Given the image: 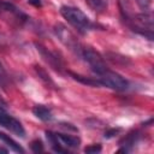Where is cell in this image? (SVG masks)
<instances>
[{"label": "cell", "instance_id": "6da1fadb", "mask_svg": "<svg viewBox=\"0 0 154 154\" xmlns=\"http://www.w3.org/2000/svg\"><path fill=\"white\" fill-rule=\"evenodd\" d=\"M60 14L64 17V19L67 20L69 24H71L78 32L87 34L89 30L93 29V23L88 18V16L81 11L77 7L73 6H61Z\"/></svg>", "mask_w": 154, "mask_h": 154}, {"label": "cell", "instance_id": "7a4b0ae2", "mask_svg": "<svg viewBox=\"0 0 154 154\" xmlns=\"http://www.w3.org/2000/svg\"><path fill=\"white\" fill-rule=\"evenodd\" d=\"M129 26L132 31L147 37L148 40H153V13L152 11H143L141 13L134 16L124 17Z\"/></svg>", "mask_w": 154, "mask_h": 154}, {"label": "cell", "instance_id": "3957f363", "mask_svg": "<svg viewBox=\"0 0 154 154\" xmlns=\"http://www.w3.org/2000/svg\"><path fill=\"white\" fill-rule=\"evenodd\" d=\"M99 82L101 83V85H105L107 88H111L113 90H118V91H123L125 89L129 88V82L123 77L120 76L119 73H117L116 71H112L109 70L108 67L102 71L101 73L96 75Z\"/></svg>", "mask_w": 154, "mask_h": 154}, {"label": "cell", "instance_id": "277c9868", "mask_svg": "<svg viewBox=\"0 0 154 154\" xmlns=\"http://www.w3.org/2000/svg\"><path fill=\"white\" fill-rule=\"evenodd\" d=\"M78 55L90 66L91 71L95 75H99V73H101L102 71H105L107 69V66L105 64V60L102 59V57L100 55V53H97L91 47L82 46L81 49H79V52H78Z\"/></svg>", "mask_w": 154, "mask_h": 154}, {"label": "cell", "instance_id": "5b68a950", "mask_svg": "<svg viewBox=\"0 0 154 154\" xmlns=\"http://www.w3.org/2000/svg\"><path fill=\"white\" fill-rule=\"evenodd\" d=\"M54 31H55V35L59 37V40H60L66 47H69L71 51H73V52H76V53L78 54V52H79V49H81V47H82L83 45L78 42V40L76 38V36H75L67 28H65V26L61 25V24H58V25H55Z\"/></svg>", "mask_w": 154, "mask_h": 154}, {"label": "cell", "instance_id": "8992f818", "mask_svg": "<svg viewBox=\"0 0 154 154\" xmlns=\"http://www.w3.org/2000/svg\"><path fill=\"white\" fill-rule=\"evenodd\" d=\"M0 125L19 137L25 136V130H24L22 123L18 119H16L14 117L10 116L1 106H0Z\"/></svg>", "mask_w": 154, "mask_h": 154}, {"label": "cell", "instance_id": "52a82bcc", "mask_svg": "<svg viewBox=\"0 0 154 154\" xmlns=\"http://www.w3.org/2000/svg\"><path fill=\"white\" fill-rule=\"evenodd\" d=\"M36 47H37V51L40 52V54L42 55L43 60H45L48 65H51L54 70L61 71V70L64 69V64H63L61 59H60L54 52H51L48 48L43 47V46L40 45V43H36Z\"/></svg>", "mask_w": 154, "mask_h": 154}, {"label": "cell", "instance_id": "ba28073f", "mask_svg": "<svg viewBox=\"0 0 154 154\" xmlns=\"http://www.w3.org/2000/svg\"><path fill=\"white\" fill-rule=\"evenodd\" d=\"M0 13H12L20 20L26 19V16L19 8H17L12 2L6 1V0H0Z\"/></svg>", "mask_w": 154, "mask_h": 154}, {"label": "cell", "instance_id": "9c48e42d", "mask_svg": "<svg viewBox=\"0 0 154 154\" xmlns=\"http://www.w3.org/2000/svg\"><path fill=\"white\" fill-rule=\"evenodd\" d=\"M55 135L59 143L65 148H78L81 144V138L77 136L66 135V134H55Z\"/></svg>", "mask_w": 154, "mask_h": 154}, {"label": "cell", "instance_id": "30bf717a", "mask_svg": "<svg viewBox=\"0 0 154 154\" xmlns=\"http://www.w3.org/2000/svg\"><path fill=\"white\" fill-rule=\"evenodd\" d=\"M137 140H138V132H137V131L128 134V135L123 138V141L120 142L122 148H120L118 152H124V153L130 152V150H131V148H132V146L137 142Z\"/></svg>", "mask_w": 154, "mask_h": 154}, {"label": "cell", "instance_id": "8fae6325", "mask_svg": "<svg viewBox=\"0 0 154 154\" xmlns=\"http://www.w3.org/2000/svg\"><path fill=\"white\" fill-rule=\"evenodd\" d=\"M32 113H34L38 119H41V120H43V122H51V120L53 119L52 111H51L48 107L43 106V105H36V106H34Z\"/></svg>", "mask_w": 154, "mask_h": 154}, {"label": "cell", "instance_id": "7c38bea8", "mask_svg": "<svg viewBox=\"0 0 154 154\" xmlns=\"http://www.w3.org/2000/svg\"><path fill=\"white\" fill-rule=\"evenodd\" d=\"M69 75L76 79L77 82L82 83V84H85V85H90V87H101V83L99 82L97 78H93V77H85V76H82V75H78V73H75L72 71H67Z\"/></svg>", "mask_w": 154, "mask_h": 154}, {"label": "cell", "instance_id": "4fadbf2b", "mask_svg": "<svg viewBox=\"0 0 154 154\" xmlns=\"http://www.w3.org/2000/svg\"><path fill=\"white\" fill-rule=\"evenodd\" d=\"M46 136H47V140L48 142L51 143V147L54 152L57 153H67V148H65L64 146H61L57 138V135L55 132H52V131H46Z\"/></svg>", "mask_w": 154, "mask_h": 154}, {"label": "cell", "instance_id": "5bb4252c", "mask_svg": "<svg viewBox=\"0 0 154 154\" xmlns=\"http://www.w3.org/2000/svg\"><path fill=\"white\" fill-rule=\"evenodd\" d=\"M0 140L2 141V142H5L13 152H16V153H24L25 150L13 140V138H11L8 135H6V134H4V132H0Z\"/></svg>", "mask_w": 154, "mask_h": 154}, {"label": "cell", "instance_id": "9a60e30c", "mask_svg": "<svg viewBox=\"0 0 154 154\" xmlns=\"http://www.w3.org/2000/svg\"><path fill=\"white\" fill-rule=\"evenodd\" d=\"M85 4L95 12H102L107 8V0H85Z\"/></svg>", "mask_w": 154, "mask_h": 154}, {"label": "cell", "instance_id": "2e32d148", "mask_svg": "<svg viewBox=\"0 0 154 154\" xmlns=\"http://www.w3.org/2000/svg\"><path fill=\"white\" fill-rule=\"evenodd\" d=\"M35 70H36V73L38 75V77L47 84V85H52V87H55V83L53 82V79L49 77V75L46 72V70H43L41 66H35Z\"/></svg>", "mask_w": 154, "mask_h": 154}, {"label": "cell", "instance_id": "e0dca14e", "mask_svg": "<svg viewBox=\"0 0 154 154\" xmlns=\"http://www.w3.org/2000/svg\"><path fill=\"white\" fill-rule=\"evenodd\" d=\"M31 150H32L34 153H41V152H43L45 148H43L42 142H41L40 140L32 141V142H31Z\"/></svg>", "mask_w": 154, "mask_h": 154}, {"label": "cell", "instance_id": "ac0fdd59", "mask_svg": "<svg viewBox=\"0 0 154 154\" xmlns=\"http://www.w3.org/2000/svg\"><path fill=\"white\" fill-rule=\"evenodd\" d=\"M101 144H99V143H96V144H90V146H88V147H85L84 148V152L85 153H99V152H101Z\"/></svg>", "mask_w": 154, "mask_h": 154}, {"label": "cell", "instance_id": "d6986e66", "mask_svg": "<svg viewBox=\"0 0 154 154\" xmlns=\"http://www.w3.org/2000/svg\"><path fill=\"white\" fill-rule=\"evenodd\" d=\"M138 7L142 10V11H148L149 7H150V4H152V0H136Z\"/></svg>", "mask_w": 154, "mask_h": 154}, {"label": "cell", "instance_id": "ffe728a7", "mask_svg": "<svg viewBox=\"0 0 154 154\" xmlns=\"http://www.w3.org/2000/svg\"><path fill=\"white\" fill-rule=\"evenodd\" d=\"M6 83H7V76H6V72H5L4 66H2L1 63H0V87L5 88Z\"/></svg>", "mask_w": 154, "mask_h": 154}, {"label": "cell", "instance_id": "44dd1931", "mask_svg": "<svg viewBox=\"0 0 154 154\" xmlns=\"http://www.w3.org/2000/svg\"><path fill=\"white\" fill-rule=\"evenodd\" d=\"M119 131V129H112V130H109V131H107L106 134H105V137L106 138H109V137H113L117 132Z\"/></svg>", "mask_w": 154, "mask_h": 154}, {"label": "cell", "instance_id": "7402d4cb", "mask_svg": "<svg viewBox=\"0 0 154 154\" xmlns=\"http://www.w3.org/2000/svg\"><path fill=\"white\" fill-rule=\"evenodd\" d=\"M29 1V4H31V5H35V6H41L42 4H41V0H28Z\"/></svg>", "mask_w": 154, "mask_h": 154}, {"label": "cell", "instance_id": "603a6c76", "mask_svg": "<svg viewBox=\"0 0 154 154\" xmlns=\"http://www.w3.org/2000/svg\"><path fill=\"white\" fill-rule=\"evenodd\" d=\"M8 150L6 149V148H4V147H0V153H4V154H6Z\"/></svg>", "mask_w": 154, "mask_h": 154}, {"label": "cell", "instance_id": "cb8c5ba5", "mask_svg": "<svg viewBox=\"0 0 154 154\" xmlns=\"http://www.w3.org/2000/svg\"><path fill=\"white\" fill-rule=\"evenodd\" d=\"M2 42V36H1V34H0V43Z\"/></svg>", "mask_w": 154, "mask_h": 154}]
</instances>
